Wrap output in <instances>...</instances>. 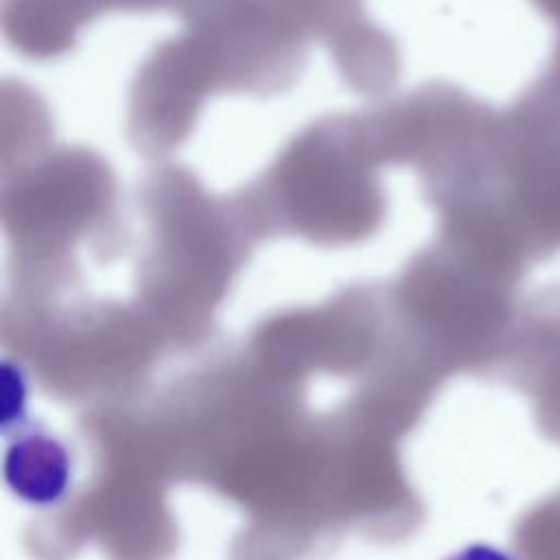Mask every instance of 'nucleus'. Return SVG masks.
Wrapping results in <instances>:
<instances>
[{"instance_id": "7ed1b4c3", "label": "nucleus", "mask_w": 560, "mask_h": 560, "mask_svg": "<svg viewBox=\"0 0 560 560\" xmlns=\"http://www.w3.org/2000/svg\"><path fill=\"white\" fill-rule=\"evenodd\" d=\"M372 131L328 127L306 133L276 168L273 195L282 221L317 241H352L378 219L381 192L372 177Z\"/></svg>"}, {"instance_id": "423d86ee", "label": "nucleus", "mask_w": 560, "mask_h": 560, "mask_svg": "<svg viewBox=\"0 0 560 560\" xmlns=\"http://www.w3.org/2000/svg\"><path fill=\"white\" fill-rule=\"evenodd\" d=\"M503 370L532 402L538 431L560 444V322L532 330L512 348Z\"/></svg>"}, {"instance_id": "f03ea898", "label": "nucleus", "mask_w": 560, "mask_h": 560, "mask_svg": "<svg viewBox=\"0 0 560 560\" xmlns=\"http://www.w3.org/2000/svg\"><path fill=\"white\" fill-rule=\"evenodd\" d=\"M90 470L85 483L26 529L37 560H70L96 545L107 560H168L177 523L166 494L173 483L131 398L90 407L81 418Z\"/></svg>"}, {"instance_id": "39448f33", "label": "nucleus", "mask_w": 560, "mask_h": 560, "mask_svg": "<svg viewBox=\"0 0 560 560\" xmlns=\"http://www.w3.org/2000/svg\"><path fill=\"white\" fill-rule=\"evenodd\" d=\"M52 166L48 164L42 179H31L15 192L13 223L20 236L55 241L63 232L72 234L83 217L92 219L107 201L105 173L85 155Z\"/></svg>"}, {"instance_id": "20e7f679", "label": "nucleus", "mask_w": 560, "mask_h": 560, "mask_svg": "<svg viewBox=\"0 0 560 560\" xmlns=\"http://www.w3.org/2000/svg\"><path fill=\"white\" fill-rule=\"evenodd\" d=\"M214 66L199 42L162 50L155 61L144 68L133 96V122L144 144L164 147L177 142L186 133L190 114L208 88V74L214 77Z\"/></svg>"}, {"instance_id": "f257e3e1", "label": "nucleus", "mask_w": 560, "mask_h": 560, "mask_svg": "<svg viewBox=\"0 0 560 560\" xmlns=\"http://www.w3.org/2000/svg\"><path fill=\"white\" fill-rule=\"evenodd\" d=\"M308 383L243 352L144 396L173 481L245 512L230 560H306L346 532L402 540L424 518L400 462L407 418L368 381L326 407Z\"/></svg>"}, {"instance_id": "6e6552de", "label": "nucleus", "mask_w": 560, "mask_h": 560, "mask_svg": "<svg viewBox=\"0 0 560 560\" xmlns=\"http://www.w3.org/2000/svg\"><path fill=\"white\" fill-rule=\"evenodd\" d=\"M96 7V0H13L7 24L15 42L35 55L57 52Z\"/></svg>"}, {"instance_id": "0eeeda50", "label": "nucleus", "mask_w": 560, "mask_h": 560, "mask_svg": "<svg viewBox=\"0 0 560 560\" xmlns=\"http://www.w3.org/2000/svg\"><path fill=\"white\" fill-rule=\"evenodd\" d=\"M70 459L66 448L46 433H28L7 451V481L22 497L42 505H57L66 492Z\"/></svg>"}, {"instance_id": "1a4fd4ad", "label": "nucleus", "mask_w": 560, "mask_h": 560, "mask_svg": "<svg viewBox=\"0 0 560 560\" xmlns=\"http://www.w3.org/2000/svg\"><path fill=\"white\" fill-rule=\"evenodd\" d=\"M512 549L514 560H560V490L516 521Z\"/></svg>"}]
</instances>
